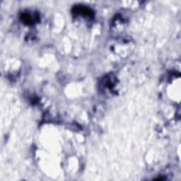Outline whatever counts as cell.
Listing matches in <instances>:
<instances>
[{
	"instance_id": "obj_1",
	"label": "cell",
	"mask_w": 181,
	"mask_h": 181,
	"mask_svg": "<svg viewBox=\"0 0 181 181\" xmlns=\"http://www.w3.org/2000/svg\"><path fill=\"white\" fill-rule=\"evenodd\" d=\"M74 13H82L83 15L85 16H91L92 14V12L87 7H76L74 9Z\"/></svg>"
}]
</instances>
